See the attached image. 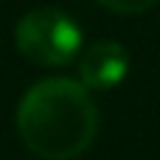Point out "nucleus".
Wrapping results in <instances>:
<instances>
[{"label": "nucleus", "mask_w": 160, "mask_h": 160, "mask_svg": "<svg viewBox=\"0 0 160 160\" xmlns=\"http://www.w3.org/2000/svg\"><path fill=\"white\" fill-rule=\"evenodd\" d=\"M98 129V110L84 84L73 79H45L34 84L17 107L22 143L45 160H73L90 149Z\"/></svg>", "instance_id": "f257e3e1"}, {"label": "nucleus", "mask_w": 160, "mask_h": 160, "mask_svg": "<svg viewBox=\"0 0 160 160\" xmlns=\"http://www.w3.org/2000/svg\"><path fill=\"white\" fill-rule=\"evenodd\" d=\"M14 45L34 65L59 68V65H68L79 53V48H82V28L65 11L45 6V8L28 11L17 22Z\"/></svg>", "instance_id": "f03ea898"}, {"label": "nucleus", "mask_w": 160, "mask_h": 160, "mask_svg": "<svg viewBox=\"0 0 160 160\" xmlns=\"http://www.w3.org/2000/svg\"><path fill=\"white\" fill-rule=\"evenodd\" d=\"M129 70V53L121 42H93L79 62V76L87 90H112Z\"/></svg>", "instance_id": "7ed1b4c3"}, {"label": "nucleus", "mask_w": 160, "mask_h": 160, "mask_svg": "<svg viewBox=\"0 0 160 160\" xmlns=\"http://www.w3.org/2000/svg\"><path fill=\"white\" fill-rule=\"evenodd\" d=\"M104 8L118 11V14H143L152 6H158L160 0H98Z\"/></svg>", "instance_id": "20e7f679"}]
</instances>
